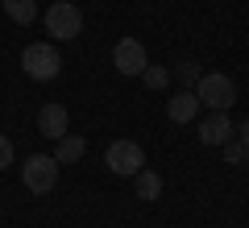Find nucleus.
<instances>
[{
  "label": "nucleus",
  "mask_w": 249,
  "mask_h": 228,
  "mask_svg": "<svg viewBox=\"0 0 249 228\" xmlns=\"http://www.w3.org/2000/svg\"><path fill=\"white\" fill-rule=\"evenodd\" d=\"M237 141H241V145H249V121L237 124Z\"/></svg>",
  "instance_id": "nucleus-17"
},
{
  "label": "nucleus",
  "mask_w": 249,
  "mask_h": 228,
  "mask_svg": "<svg viewBox=\"0 0 249 228\" xmlns=\"http://www.w3.org/2000/svg\"><path fill=\"white\" fill-rule=\"evenodd\" d=\"M220 149H224V158H229L232 166H245V162H249V145H241L237 137H232V141H224Z\"/></svg>",
  "instance_id": "nucleus-15"
},
{
  "label": "nucleus",
  "mask_w": 249,
  "mask_h": 228,
  "mask_svg": "<svg viewBox=\"0 0 249 228\" xmlns=\"http://www.w3.org/2000/svg\"><path fill=\"white\" fill-rule=\"evenodd\" d=\"M142 79H145V88H150V91H162V88L170 83V70H166V67H145Z\"/></svg>",
  "instance_id": "nucleus-14"
},
{
  "label": "nucleus",
  "mask_w": 249,
  "mask_h": 228,
  "mask_svg": "<svg viewBox=\"0 0 249 228\" xmlns=\"http://www.w3.org/2000/svg\"><path fill=\"white\" fill-rule=\"evenodd\" d=\"M13 166V141L0 133V170H9Z\"/></svg>",
  "instance_id": "nucleus-16"
},
{
  "label": "nucleus",
  "mask_w": 249,
  "mask_h": 228,
  "mask_svg": "<svg viewBox=\"0 0 249 228\" xmlns=\"http://www.w3.org/2000/svg\"><path fill=\"white\" fill-rule=\"evenodd\" d=\"M199 108H204V104H199V96H196V91H178V96H170L166 100V116H170V121H175V124H191V121H199Z\"/></svg>",
  "instance_id": "nucleus-9"
},
{
  "label": "nucleus",
  "mask_w": 249,
  "mask_h": 228,
  "mask_svg": "<svg viewBox=\"0 0 249 228\" xmlns=\"http://www.w3.org/2000/svg\"><path fill=\"white\" fill-rule=\"evenodd\" d=\"M58 183V158L54 154H29L21 166V187L29 195H50Z\"/></svg>",
  "instance_id": "nucleus-2"
},
{
  "label": "nucleus",
  "mask_w": 249,
  "mask_h": 228,
  "mask_svg": "<svg viewBox=\"0 0 249 228\" xmlns=\"http://www.w3.org/2000/svg\"><path fill=\"white\" fill-rule=\"evenodd\" d=\"M21 67H25L29 79L50 83V79H58V75H62V54H58V46H54V42H29L25 50H21Z\"/></svg>",
  "instance_id": "nucleus-1"
},
{
  "label": "nucleus",
  "mask_w": 249,
  "mask_h": 228,
  "mask_svg": "<svg viewBox=\"0 0 249 228\" xmlns=\"http://www.w3.org/2000/svg\"><path fill=\"white\" fill-rule=\"evenodd\" d=\"M196 96H199V104L212 108V112H229V108L237 104V83H232L229 75H220V70H208V75H199Z\"/></svg>",
  "instance_id": "nucleus-3"
},
{
  "label": "nucleus",
  "mask_w": 249,
  "mask_h": 228,
  "mask_svg": "<svg viewBox=\"0 0 249 228\" xmlns=\"http://www.w3.org/2000/svg\"><path fill=\"white\" fill-rule=\"evenodd\" d=\"M83 137H75V133H67V137H58V149H54V158H58V166H71V162L83 158Z\"/></svg>",
  "instance_id": "nucleus-11"
},
{
  "label": "nucleus",
  "mask_w": 249,
  "mask_h": 228,
  "mask_svg": "<svg viewBox=\"0 0 249 228\" xmlns=\"http://www.w3.org/2000/svg\"><path fill=\"white\" fill-rule=\"evenodd\" d=\"M4 13L17 25H34L37 21V0H4Z\"/></svg>",
  "instance_id": "nucleus-12"
},
{
  "label": "nucleus",
  "mask_w": 249,
  "mask_h": 228,
  "mask_svg": "<svg viewBox=\"0 0 249 228\" xmlns=\"http://www.w3.org/2000/svg\"><path fill=\"white\" fill-rule=\"evenodd\" d=\"M67 124H71V116H67V108L62 104H42V112H37V133L42 137H50V141H58V137H67Z\"/></svg>",
  "instance_id": "nucleus-8"
},
{
  "label": "nucleus",
  "mask_w": 249,
  "mask_h": 228,
  "mask_svg": "<svg viewBox=\"0 0 249 228\" xmlns=\"http://www.w3.org/2000/svg\"><path fill=\"white\" fill-rule=\"evenodd\" d=\"M104 166L112 170V175H121V178H133L137 170H145V149L137 145V141H112V145L104 149Z\"/></svg>",
  "instance_id": "nucleus-4"
},
{
  "label": "nucleus",
  "mask_w": 249,
  "mask_h": 228,
  "mask_svg": "<svg viewBox=\"0 0 249 228\" xmlns=\"http://www.w3.org/2000/svg\"><path fill=\"white\" fill-rule=\"evenodd\" d=\"M199 75H204V70H199V62H178V67H175V79L183 83L187 91H196V83H199Z\"/></svg>",
  "instance_id": "nucleus-13"
},
{
  "label": "nucleus",
  "mask_w": 249,
  "mask_h": 228,
  "mask_svg": "<svg viewBox=\"0 0 249 228\" xmlns=\"http://www.w3.org/2000/svg\"><path fill=\"white\" fill-rule=\"evenodd\" d=\"M0 216H4V208H0Z\"/></svg>",
  "instance_id": "nucleus-18"
},
{
  "label": "nucleus",
  "mask_w": 249,
  "mask_h": 228,
  "mask_svg": "<svg viewBox=\"0 0 249 228\" xmlns=\"http://www.w3.org/2000/svg\"><path fill=\"white\" fill-rule=\"evenodd\" d=\"M112 67L121 70L124 79H129V75H142V70L150 67V58H145V46L137 42V37H121V42L112 46Z\"/></svg>",
  "instance_id": "nucleus-6"
},
{
  "label": "nucleus",
  "mask_w": 249,
  "mask_h": 228,
  "mask_svg": "<svg viewBox=\"0 0 249 228\" xmlns=\"http://www.w3.org/2000/svg\"><path fill=\"white\" fill-rule=\"evenodd\" d=\"M46 29H50L58 42L79 37V34H83V13H79V4H71V0H54L50 9H46Z\"/></svg>",
  "instance_id": "nucleus-5"
},
{
  "label": "nucleus",
  "mask_w": 249,
  "mask_h": 228,
  "mask_svg": "<svg viewBox=\"0 0 249 228\" xmlns=\"http://www.w3.org/2000/svg\"><path fill=\"white\" fill-rule=\"evenodd\" d=\"M133 191H137V199L154 203L162 195V175H158V170H137V175H133Z\"/></svg>",
  "instance_id": "nucleus-10"
},
{
  "label": "nucleus",
  "mask_w": 249,
  "mask_h": 228,
  "mask_svg": "<svg viewBox=\"0 0 249 228\" xmlns=\"http://www.w3.org/2000/svg\"><path fill=\"white\" fill-rule=\"evenodd\" d=\"M237 137V124L229 121V112H208L199 121V141L204 145H224V141Z\"/></svg>",
  "instance_id": "nucleus-7"
}]
</instances>
